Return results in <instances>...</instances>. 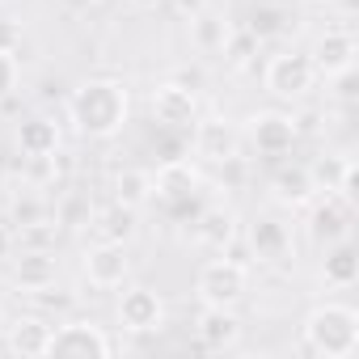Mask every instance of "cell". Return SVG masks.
Masks as SVG:
<instances>
[{
	"label": "cell",
	"mask_w": 359,
	"mask_h": 359,
	"mask_svg": "<svg viewBox=\"0 0 359 359\" xmlns=\"http://www.w3.org/2000/svg\"><path fill=\"white\" fill-rule=\"evenodd\" d=\"M55 258H51V250H26L22 258H18V266H13V287H22L26 296H34V292H43V287H55Z\"/></svg>",
	"instance_id": "cell-18"
},
{
	"label": "cell",
	"mask_w": 359,
	"mask_h": 359,
	"mask_svg": "<svg viewBox=\"0 0 359 359\" xmlns=\"http://www.w3.org/2000/svg\"><path fill=\"white\" fill-rule=\"evenodd\" d=\"M359 346V313L351 304H317L304 317V351L325 359H351Z\"/></svg>",
	"instance_id": "cell-2"
},
{
	"label": "cell",
	"mask_w": 359,
	"mask_h": 359,
	"mask_svg": "<svg viewBox=\"0 0 359 359\" xmlns=\"http://www.w3.org/2000/svg\"><path fill=\"white\" fill-rule=\"evenodd\" d=\"M18 60H13V51H0V102H9L13 97V89H18Z\"/></svg>",
	"instance_id": "cell-30"
},
{
	"label": "cell",
	"mask_w": 359,
	"mask_h": 359,
	"mask_svg": "<svg viewBox=\"0 0 359 359\" xmlns=\"http://www.w3.org/2000/svg\"><path fill=\"white\" fill-rule=\"evenodd\" d=\"M97 5V0H60V9H68V13H89Z\"/></svg>",
	"instance_id": "cell-34"
},
{
	"label": "cell",
	"mask_w": 359,
	"mask_h": 359,
	"mask_svg": "<svg viewBox=\"0 0 359 359\" xmlns=\"http://www.w3.org/2000/svg\"><path fill=\"white\" fill-rule=\"evenodd\" d=\"M173 9L182 13V18H195V13H203V9H208V0H173Z\"/></svg>",
	"instance_id": "cell-33"
},
{
	"label": "cell",
	"mask_w": 359,
	"mask_h": 359,
	"mask_svg": "<svg viewBox=\"0 0 359 359\" xmlns=\"http://www.w3.org/2000/svg\"><path fill=\"white\" fill-rule=\"evenodd\" d=\"M148 110H152V118H156L161 127H173V131H182V127H191V123L199 118L195 89L177 85V81L156 85V89H152V97H148Z\"/></svg>",
	"instance_id": "cell-6"
},
{
	"label": "cell",
	"mask_w": 359,
	"mask_h": 359,
	"mask_svg": "<svg viewBox=\"0 0 359 359\" xmlns=\"http://www.w3.org/2000/svg\"><path fill=\"white\" fill-rule=\"evenodd\" d=\"M321 187L313 182V173L304 169V165H287V169H279L275 177H271V199L279 203V208H309V199L317 195Z\"/></svg>",
	"instance_id": "cell-17"
},
{
	"label": "cell",
	"mask_w": 359,
	"mask_h": 359,
	"mask_svg": "<svg viewBox=\"0 0 359 359\" xmlns=\"http://www.w3.org/2000/svg\"><path fill=\"white\" fill-rule=\"evenodd\" d=\"M296 135H300V123H296L292 114L262 110V114L250 118V140H254V148H258L262 156H283V152H292Z\"/></svg>",
	"instance_id": "cell-9"
},
{
	"label": "cell",
	"mask_w": 359,
	"mask_h": 359,
	"mask_svg": "<svg viewBox=\"0 0 359 359\" xmlns=\"http://www.w3.org/2000/svg\"><path fill=\"white\" fill-rule=\"evenodd\" d=\"M342 169H346V156H325V161H317L309 173H313V182H317V187L334 191V182L342 177Z\"/></svg>",
	"instance_id": "cell-29"
},
{
	"label": "cell",
	"mask_w": 359,
	"mask_h": 359,
	"mask_svg": "<svg viewBox=\"0 0 359 359\" xmlns=\"http://www.w3.org/2000/svg\"><path fill=\"white\" fill-rule=\"evenodd\" d=\"M317 5H321V0H317Z\"/></svg>",
	"instance_id": "cell-38"
},
{
	"label": "cell",
	"mask_w": 359,
	"mask_h": 359,
	"mask_svg": "<svg viewBox=\"0 0 359 359\" xmlns=\"http://www.w3.org/2000/svg\"><path fill=\"white\" fill-rule=\"evenodd\" d=\"M195 338L203 351H233L241 342V321L233 309H216V304H203L199 321H195Z\"/></svg>",
	"instance_id": "cell-12"
},
{
	"label": "cell",
	"mask_w": 359,
	"mask_h": 359,
	"mask_svg": "<svg viewBox=\"0 0 359 359\" xmlns=\"http://www.w3.org/2000/svg\"><path fill=\"white\" fill-rule=\"evenodd\" d=\"M93 233H97V241H114V245H127L131 237H135V208H127V203H106V208H97L93 212Z\"/></svg>",
	"instance_id": "cell-19"
},
{
	"label": "cell",
	"mask_w": 359,
	"mask_h": 359,
	"mask_svg": "<svg viewBox=\"0 0 359 359\" xmlns=\"http://www.w3.org/2000/svg\"><path fill=\"white\" fill-rule=\"evenodd\" d=\"M9 216H13L18 229L51 224V220H55V203H51L47 195H39V191H22V195H13V203H9Z\"/></svg>",
	"instance_id": "cell-24"
},
{
	"label": "cell",
	"mask_w": 359,
	"mask_h": 359,
	"mask_svg": "<svg viewBox=\"0 0 359 359\" xmlns=\"http://www.w3.org/2000/svg\"><path fill=\"white\" fill-rule=\"evenodd\" d=\"M250 287V275H245V262H233V258H216L199 271L195 279V296L203 304H216V309H233Z\"/></svg>",
	"instance_id": "cell-3"
},
{
	"label": "cell",
	"mask_w": 359,
	"mask_h": 359,
	"mask_svg": "<svg viewBox=\"0 0 359 359\" xmlns=\"http://www.w3.org/2000/svg\"><path fill=\"white\" fill-rule=\"evenodd\" d=\"M51 334H55V325L47 321V317H18V321H9L5 325V342H9V351L13 355H22V359H39V355H47L51 351Z\"/></svg>",
	"instance_id": "cell-14"
},
{
	"label": "cell",
	"mask_w": 359,
	"mask_h": 359,
	"mask_svg": "<svg viewBox=\"0 0 359 359\" xmlns=\"http://www.w3.org/2000/svg\"><path fill=\"white\" fill-rule=\"evenodd\" d=\"M47 355H60V359H106V355H114V342L93 321H64L51 334V351Z\"/></svg>",
	"instance_id": "cell-4"
},
{
	"label": "cell",
	"mask_w": 359,
	"mask_h": 359,
	"mask_svg": "<svg viewBox=\"0 0 359 359\" xmlns=\"http://www.w3.org/2000/svg\"><path fill=\"white\" fill-rule=\"evenodd\" d=\"M258 43H266V39H279L283 30H287V13L279 9V5H258L254 13H250V26H245Z\"/></svg>",
	"instance_id": "cell-26"
},
{
	"label": "cell",
	"mask_w": 359,
	"mask_h": 359,
	"mask_svg": "<svg viewBox=\"0 0 359 359\" xmlns=\"http://www.w3.org/2000/svg\"><path fill=\"white\" fill-rule=\"evenodd\" d=\"M258 47H262V43H258L250 30H229V39H224L220 51H224V60H229L233 68H245V64L258 55Z\"/></svg>",
	"instance_id": "cell-27"
},
{
	"label": "cell",
	"mask_w": 359,
	"mask_h": 359,
	"mask_svg": "<svg viewBox=\"0 0 359 359\" xmlns=\"http://www.w3.org/2000/svg\"><path fill=\"white\" fill-rule=\"evenodd\" d=\"M114 199L118 203H127V208H148L152 199H156V187H152V173L148 169H140V165H127V169H118L114 173Z\"/></svg>",
	"instance_id": "cell-21"
},
{
	"label": "cell",
	"mask_w": 359,
	"mask_h": 359,
	"mask_svg": "<svg viewBox=\"0 0 359 359\" xmlns=\"http://www.w3.org/2000/svg\"><path fill=\"white\" fill-rule=\"evenodd\" d=\"M9 254H13V233H9L5 224H0V262H5Z\"/></svg>",
	"instance_id": "cell-35"
},
{
	"label": "cell",
	"mask_w": 359,
	"mask_h": 359,
	"mask_svg": "<svg viewBox=\"0 0 359 359\" xmlns=\"http://www.w3.org/2000/svg\"><path fill=\"white\" fill-rule=\"evenodd\" d=\"M18 148H22L26 156H51V152L60 148V127H55V118H43V114L26 118V123L18 127Z\"/></svg>",
	"instance_id": "cell-22"
},
{
	"label": "cell",
	"mask_w": 359,
	"mask_h": 359,
	"mask_svg": "<svg viewBox=\"0 0 359 359\" xmlns=\"http://www.w3.org/2000/svg\"><path fill=\"white\" fill-rule=\"evenodd\" d=\"M359 279V258H355V250L346 245V241H334V250L325 254V262H321V283L325 287H351Z\"/></svg>",
	"instance_id": "cell-23"
},
{
	"label": "cell",
	"mask_w": 359,
	"mask_h": 359,
	"mask_svg": "<svg viewBox=\"0 0 359 359\" xmlns=\"http://www.w3.org/2000/svg\"><path fill=\"white\" fill-rule=\"evenodd\" d=\"M118 325L127 334H156L165 325V300L152 287H131L118 296Z\"/></svg>",
	"instance_id": "cell-8"
},
{
	"label": "cell",
	"mask_w": 359,
	"mask_h": 359,
	"mask_svg": "<svg viewBox=\"0 0 359 359\" xmlns=\"http://www.w3.org/2000/svg\"><path fill=\"white\" fill-rule=\"evenodd\" d=\"M262 81H266V93H275V97H304L317 81V68H313L309 55L283 51V55H271Z\"/></svg>",
	"instance_id": "cell-5"
},
{
	"label": "cell",
	"mask_w": 359,
	"mask_h": 359,
	"mask_svg": "<svg viewBox=\"0 0 359 359\" xmlns=\"http://www.w3.org/2000/svg\"><path fill=\"white\" fill-rule=\"evenodd\" d=\"M135 9H156V5H165V0H131Z\"/></svg>",
	"instance_id": "cell-36"
},
{
	"label": "cell",
	"mask_w": 359,
	"mask_h": 359,
	"mask_svg": "<svg viewBox=\"0 0 359 359\" xmlns=\"http://www.w3.org/2000/svg\"><path fill=\"white\" fill-rule=\"evenodd\" d=\"M229 30H233V26H229L220 13H208V9H203V13H195V18H191V39H195V47H199V51H208V55L224 47Z\"/></svg>",
	"instance_id": "cell-25"
},
{
	"label": "cell",
	"mask_w": 359,
	"mask_h": 359,
	"mask_svg": "<svg viewBox=\"0 0 359 359\" xmlns=\"http://www.w3.org/2000/svg\"><path fill=\"white\" fill-rule=\"evenodd\" d=\"M5 325H9V317H5V309H0V338H5Z\"/></svg>",
	"instance_id": "cell-37"
},
{
	"label": "cell",
	"mask_w": 359,
	"mask_h": 359,
	"mask_svg": "<svg viewBox=\"0 0 359 359\" xmlns=\"http://www.w3.org/2000/svg\"><path fill=\"white\" fill-rule=\"evenodd\" d=\"M152 187H156V199H161L165 208H187V203L195 199V191H199V169H195L191 161L169 156V161L156 169Z\"/></svg>",
	"instance_id": "cell-11"
},
{
	"label": "cell",
	"mask_w": 359,
	"mask_h": 359,
	"mask_svg": "<svg viewBox=\"0 0 359 359\" xmlns=\"http://www.w3.org/2000/svg\"><path fill=\"white\" fill-rule=\"evenodd\" d=\"M355 55H359V47H355V39L346 34V30H325L317 43H313V68H317V76H338V72H346V68H355Z\"/></svg>",
	"instance_id": "cell-13"
},
{
	"label": "cell",
	"mask_w": 359,
	"mask_h": 359,
	"mask_svg": "<svg viewBox=\"0 0 359 359\" xmlns=\"http://www.w3.org/2000/svg\"><path fill=\"white\" fill-rule=\"evenodd\" d=\"M195 241L208 245V250H229L237 241V216L229 208H208L195 220Z\"/></svg>",
	"instance_id": "cell-20"
},
{
	"label": "cell",
	"mask_w": 359,
	"mask_h": 359,
	"mask_svg": "<svg viewBox=\"0 0 359 359\" xmlns=\"http://www.w3.org/2000/svg\"><path fill=\"white\" fill-rule=\"evenodd\" d=\"M195 152L203 161H216V165L237 161V131H233V123H224V118L195 123Z\"/></svg>",
	"instance_id": "cell-15"
},
{
	"label": "cell",
	"mask_w": 359,
	"mask_h": 359,
	"mask_svg": "<svg viewBox=\"0 0 359 359\" xmlns=\"http://www.w3.org/2000/svg\"><path fill=\"white\" fill-rule=\"evenodd\" d=\"M68 118L89 140H114L127 123V89L118 81H85L68 97Z\"/></svg>",
	"instance_id": "cell-1"
},
{
	"label": "cell",
	"mask_w": 359,
	"mask_h": 359,
	"mask_svg": "<svg viewBox=\"0 0 359 359\" xmlns=\"http://www.w3.org/2000/svg\"><path fill=\"white\" fill-rule=\"evenodd\" d=\"M18 43H22V30L13 22H0V51H18Z\"/></svg>",
	"instance_id": "cell-32"
},
{
	"label": "cell",
	"mask_w": 359,
	"mask_h": 359,
	"mask_svg": "<svg viewBox=\"0 0 359 359\" xmlns=\"http://www.w3.org/2000/svg\"><path fill=\"white\" fill-rule=\"evenodd\" d=\"M131 275V258H127V245H114V241H97L85 250V279L93 287H123V279Z\"/></svg>",
	"instance_id": "cell-10"
},
{
	"label": "cell",
	"mask_w": 359,
	"mask_h": 359,
	"mask_svg": "<svg viewBox=\"0 0 359 359\" xmlns=\"http://www.w3.org/2000/svg\"><path fill=\"white\" fill-rule=\"evenodd\" d=\"M351 233V203L342 195H325V199H309V237L317 245H334V241H346Z\"/></svg>",
	"instance_id": "cell-7"
},
{
	"label": "cell",
	"mask_w": 359,
	"mask_h": 359,
	"mask_svg": "<svg viewBox=\"0 0 359 359\" xmlns=\"http://www.w3.org/2000/svg\"><path fill=\"white\" fill-rule=\"evenodd\" d=\"M250 254L258 262H283L292 254V229L275 216H262L250 224Z\"/></svg>",
	"instance_id": "cell-16"
},
{
	"label": "cell",
	"mask_w": 359,
	"mask_h": 359,
	"mask_svg": "<svg viewBox=\"0 0 359 359\" xmlns=\"http://www.w3.org/2000/svg\"><path fill=\"white\" fill-rule=\"evenodd\" d=\"M330 81H334V93H338L342 102L355 97V68H346V72H338V76H330Z\"/></svg>",
	"instance_id": "cell-31"
},
{
	"label": "cell",
	"mask_w": 359,
	"mask_h": 359,
	"mask_svg": "<svg viewBox=\"0 0 359 359\" xmlns=\"http://www.w3.org/2000/svg\"><path fill=\"white\" fill-rule=\"evenodd\" d=\"M89 203L81 199V195H64L60 203H55V224H64V229H81V224H89Z\"/></svg>",
	"instance_id": "cell-28"
}]
</instances>
